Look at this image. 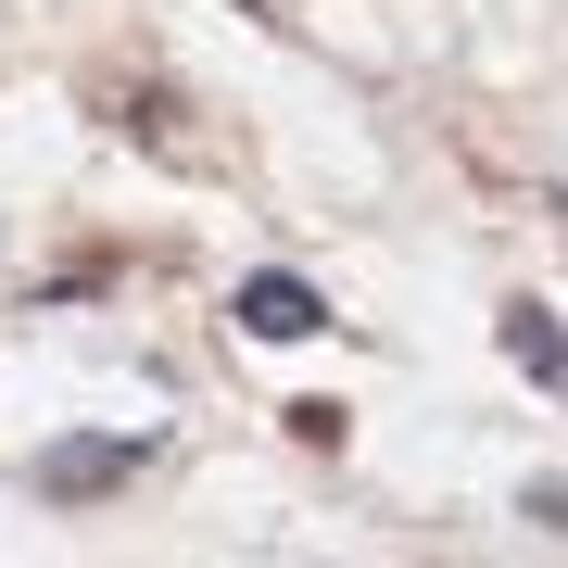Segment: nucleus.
Instances as JSON below:
<instances>
[{
	"instance_id": "f257e3e1",
	"label": "nucleus",
	"mask_w": 568,
	"mask_h": 568,
	"mask_svg": "<svg viewBox=\"0 0 568 568\" xmlns=\"http://www.w3.org/2000/svg\"><path fill=\"white\" fill-rule=\"evenodd\" d=\"M316 316H328V304H316L304 278H278V265H265V278H241V328H253V342H304Z\"/></svg>"
},
{
	"instance_id": "f03ea898",
	"label": "nucleus",
	"mask_w": 568,
	"mask_h": 568,
	"mask_svg": "<svg viewBox=\"0 0 568 568\" xmlns=\"http://www.w3.org/2000/svg\"><path fill=\"white\" fill-rule=\"evenodd\" d=\"M506 354H518V366H530V379H544V392H556V405H568V328H556L544 304H518V316H506Z\"/></svg>"
},
{
	"instance_id": "7ed1b4c3",
	"label": "nucleus",
	"mask_w": 568,
	"mask_h": 568,
	"mask_svg": "<svg viewBox=\"0 0 568 568\" xmlns=\"http://www.w3.org/2000/svg\"><path fill=\"white\" fill-rule=\"evenodd\" d=\"M126 455H140V443H63V455H51V493H89V480H114Z\"/></svg>"
},
{
	"instance_id": "20e7f679",
	"label": "nucleus",
	"mask_w": 568,
	"mask_h": 568,
	"mask_svg": "<svg viewBox=\"0 0 568 568\" xmlns=\"http://www.w3.org/2000/svg\"><path fill=\"white\" fill-rule=\"evenodd\" d=\"M530 518H544V530H568V493H530Z\"/></svg>"
}]
</instances>
